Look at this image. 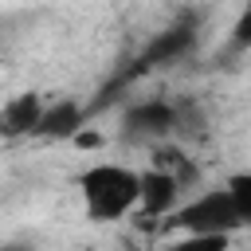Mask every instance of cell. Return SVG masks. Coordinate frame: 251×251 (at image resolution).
Segmentation results:
<instances>
[{"instance_id": "7a4b0ae2", "label": "cell", "mask_w": 251, "mask_h": 251, "mask_svg": "<svg viewBox=\"0 0 251 251\" xmlns=\"http://www.w3.org/2000/svg\"><path fill=\"white\" fill-rule=\"evenodd\" d=\"M173 224H176V227H184L188 235H231L235 227H243L224 188H212V192H204V196L188 200V204L176 212V220H173Z\"/></svg>"}, {"instance_id": "3957f363", "label": "cell", "mask_w": 251, "mask_h": 251, "mask_svg": "<svg viewBox=\"0 0 251 251\" xmlns=\"http://www.w3.org/2000/svg\"><path fill=\"white\" fill-rule=\"evenodd\" d=\"M176 196H180V184L169 173H161V169L137 173V208L145 216H165L176 204Z\"/></svg>"}, {"instance_id": "7c38bea8", "label": "cell", "mask_w": 251, "mask_h": 251, "mask_svg": "<svg viewBox=\"0 0 251 251\" xmlns=\"http://www.w3.org/2000/svg\"><path fill=\"white\" fill-rule=\"evenodd\" d=\"M0 251H31V247H24V243H4Z\"/></svg>"}, {"instance_id": "6da1fadb", "label": "cell", "mask_w": 251, "mask_h": 251, "mask_svg": "<svg viewBox=\"0 0 251 251\" xmlns=\"http://www.w3.org/2000/svg\"><path fill=\"white\" fill-rule=\"evenodd\" d=\"M78 188L90 220H118L137 208V173L126 165H90L78 176Z\"/></svg>"}, {"instance_id": "8fae6325", "label": "cell", "mask_w": 251, "mask_h": 251, "mask_svg": "<svg viewBox=\"0 0 251 251\" xmlns=\"http://www.w3.org/2000/svg\"><path fill=\"white\" fill-rule=\"evenodd\" d=\"M71 141H75V149H102V133H98V129H86V126H82Z\"/></svg>"}, {"instance_id": "277c9868", "label": "cell", "mask_w": 251, "mask_h": 251, "mask_svg": "<svg viewBox=\"0 0 251 251\" xmlns=\"http://www.w3.org/2000/svg\"><path fill=\"white\" fill-rule=\"evenodd\" d=\"M39 118H43V98H39V94H16V98L4 102V110H0V137L16 141V137L35 133Z\"/></svg>"}, {"instance_id": "5b68a950", "label": "cell", "mask_w": 251, "mask_h": 251, "mask_svg": "<svg viewBox=\"0 0 251 251\" xmlns=\"http://www.w3.org/2000/svg\"><path fill=\"white\" fill-rule=\"evenodd\" d=\"M176 126V110L169 102H141L126 114V129L133 137H165Z\"/></svg>"}, {"instance_id": "8992f818", "label": "cell", "mask_w": 251, "mask_h": 251, "mask_svg": "<svg viewBox=\"0 0 251 251\" xmlns=\"http://www.w3.org/2000/svg\"><path fill=\"white\" fill-rule=\"evenodd\" d=\"M82 129V106L78 102H55L43 110L39 126H35V137H75Z\"/></svg>"}, {"instance_id": "9c48e42d", "label": "cell", "mask_w": 251, "mask_h": 251, "mask_svg": "<svg viewBox=\"0 0 251 251\" xmlns=\"http://www.w3.org/2000/svg\"><path fill=\"white\" fill-rule=\"evenodd\" d=\"M169 251H227V235H184Z\"/></svg>"}, {"instance_id": "52a82bcc", "label": "cell", "mask_w": 251, "mask_h": 251, "mask_svg": "<svg viewBox=\"0 0 251 251\" xmlns=\"http://www.w3.org/2000/svg\"><path fill=\"white\" fill-rule=\"evenodd\" d=\"M192 39H196L192 24H188V27H169V31H161V35H157V39L145 47V55H141V67H153V63H169V59L184 55V51L192 47Z\"/></svg>"}, {"instance_id": "ba28073f", "label": "cell", "mask_w": 251, "mask_h": 251, "mask_svg": "<svg viewBox=\"0 0 251 251\" xmlns=\"http://www.w3.org/2000/svg\"><path fill=\"white\" fill-rule=\"evenodd\" d=\"M224 192H227L239 224H251V173H231L227 184H224Z\"/></svg>"}, {"instance_id": "30bf717a", "label": "cell", "mask_w": 251, "mask_h": 251, "mask_svg": "<svg viewBox=\"0 0 251 251\" xmlns=\"http://www.w3.org/2000/svg\"><path fill=\"white\" fill-rule=\"evenodd\" d=\"M231 43H235V47H251V8L235 20V27H231Z\"/></svg>"}]
</instances>
